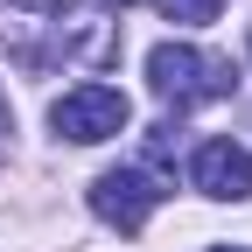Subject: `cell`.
Returning <instances> with one entry per match:
<instances>
[{
    "label": "cell",
    "mask_w": 252,
    "mask_h": 252,
    "mask_svg": "<svg viewBox=\"0 0 252 252\" xmlns=\"http://www.w3.org/2000/svg\"><path fill=\"white\" fill-rule=\"evenodd\" d=\"M147 84L182 112V105H203V98H231L238 70H231V56H210L196 42H154L147 49Z\"/></svg>",
    "instance_id": "obj_1"
},
{
    "label": "cell",
    "mask_w": 252,
    "mask_h": 252,
    "mask_svg": "<svg viewBox=\"0 0 252 252\" xmlns=\"http://www.w3.org/2000/svg\"><path fill=\"white\" fill-rule=\"evenodd\" d=\"M217 252H245V245H217Z\"/></svg>",
    "instance_id": "obj_9"
},
{
    "label": "cell",
    "mask_w": 252,
    "mask_h": 252,
    "mask_svg": "<svg viewBox=\"0 0 252 252\" xmlns=\"http://www.w3.org/2000/svg\"><path fill=\"white\" fill-rule=\"evenodd\" d=\"M7 133H14V112H7V91H0V154H7Z\"/></svg>",
    "instance_id": "obj_6"
},
{
    "label": "cell",
    "mask_w": 252,
    "mask_h": 252,
    "mask_svg": "<svg viewBox=\"0 0 252 252\" xmlns=\"http://www.w3.org/2000/svg\"><path fill=\"white\" fill-rule=\"evenodd\" d=\"M189 182H196L210 203H245L252 196V154L238 140H203L196 161H189Z\"/></svg>",
    "instance_id": "obj_4"
},
{
    "label": "cell",
    "mask_w": 252,
    "mask_h": 252,
    "mask_svg": "<svg viewBox=\"0 0 252 252\" xmlns=\"http://www.w3.org/2000/svg\"><path fill=\"white\" fill-rule=\"evenodd\" d=\"M14 7H35V14H63L70 0H14Z\"/></svg>",
    "instance_id": "obj_7"
},
{
    "label": "cell",
    "mask_w": 252,
    "mask_h": 252,
    "mask_svg": "<svg viewBox=\"0 0 252 252\" xmlns=\"http://www.w3.org/2000/svg\"><path fill=\"white\" fill-rule=\"evenodd\" d=\"M217 7H224V0H161V14L175 28H203V21H217Z\"/></svg>",
    "instance_id": "obj_5"
},
{
    "label": "cell",
    "mask_w": 252,
    "mask_h": 252,
    "mask_svg": "<svg viewBox=\"0 0 252 252\" xmlns=\"http://www.w3.org/2000/svg\"><path fill=\"white\" fill-rule=\"evenodd\" d=\"M126 119H133V105H126V91H112V84H77V91H63V98L49 105L56 140H77V147L112 140Z\"/></svg>",
    "instance_id": "obj_2"
},
{
    "label": "cell",
    "mask_w": 252,
    "mask_h": 252,
    "mask_svg": "<svg viewBox=\"0 0 252 252\" xmlns=\"http://www.w3.org/2000/svg\"><path fill=\"white\" fill-rule=\"evenodd\" d=\"M161 196H168V189L154 182L147 168H105L98 182H91V210H98L112 231H126V238L154 217V203H161Z\"/></svg>",
    "instance_id": "obj_3"
},
{
    "label": "cell",
    "mask_w": 252,
    "mask_h": 252,
    "mask_svg": "<svg viewBox=\"0 0 252 252\" xmlns=\"http://www.w3.org/2000/svg\"><path fill=\"white\" fill-rule=\"evenodd\" d=\"M105 7H133V0H105Z\"/></svg>",
    "instance_id": "obj_8"
}]
</instances>
